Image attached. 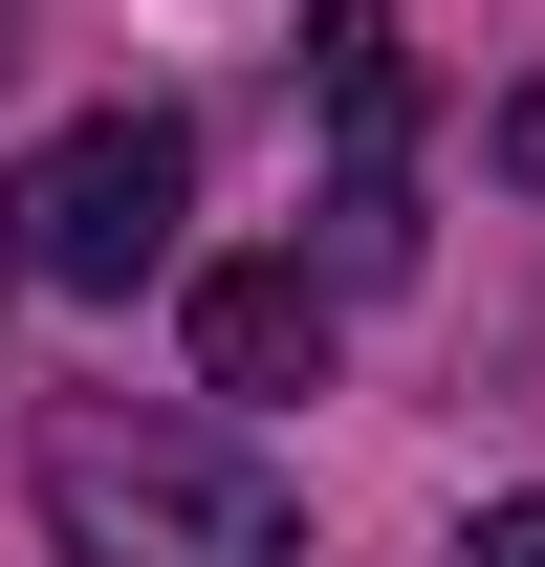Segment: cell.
Here are the masks:
<instances>
[{
	"instance_id": "obj_1",
	"label": "cell",
	"mask_w": 545,
	"mask_h": 567,
	"mask_svg": "<svg viewBox=\"0 0 545 567\" xmlns=\"http://www.w3.org/2000/svg\"><path fill=\"white\" fill-rule=\"evenodd\" d=\"M44 524H66V567H306V481L263 436L132 415V393L44 415Z\"/></svg>"
},
{
	"instance_id": "obj_2",
	"label": "cell",
	"mask_w": 545,
	"mask_h": 567,
	"mask_svg": "<svg viewBox=\"0 0 545 567\" xmlns=\"http://www.w3.org/2000/svg\"><path fill=\"white\" fill-rule=\"evenodd\" d=\"M175 218H197V132H175V110H88V132L22 153L0 240H22V284H66V306H132V284L175 262Z\"/></svg>"
},
{
	"instance_id": "obj_3",
	"label": "cell",
	"mask_w": 545,
	"mask_h": 567,
	"mask_svg": "<svg viewBox=\"0 0 545 567\" xmlns=\"http://www.w3.org/2000/svg\"><path fill=\"white\" fill-rule=\"evenodd\" d=\"M197 371L218 393H328V284L306 262H197Z\"/></svg>"
},
{
	"instance_id": "obj_4",
	"label": "cell",
	"mask_w": 545,
	"mask_h": 567,
	"mask_svg": "<svg viewBox=\"0 0 545 567\" xmlns=\"http://www.w3.org/2000/svg\"><path fill=\"white\" fill-rule=\"evenodd\" d=\"M306 44H328V110H349V153L393 175V110H414V66H393V0H328Z\"/></svg>"
},
{
	"instance_id": "obj_5",
	"label": "cell",
	"mask_w": 545,
	"mask_h": 567,
	"mask_svg": "<svg viewBox=\"0 0 545 567\" xmlns=\"http://www.w3.org/2000/svg\"><path fill=\"white\" fill-rule=\"evenodd\" d=\"M459 567H545V481H524V502H480V524H459Z\"/></svg>"
}]
</instances>
